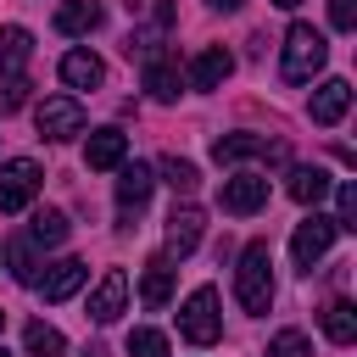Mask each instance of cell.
<instances>
[{
  "instance_id": "1",
  "label": "cell",
  "mask_w": 357,
  "mask_h": 357,
  "mask_svg": "<svg viewBox=\"0 0 357 357\" xmlns=\"http://www.w3.org/2000/svg\"><path fill=\"white\" fill-rule=\"evenodd\" d=\"M234 296H240L245 312H268V301H273V257H268V240H251V245L240 251Z\"/></svg>"
},
{
  "instance_id": "2",
  "label": "cell",
  "mask_w": 357,
  "mask_h": 357,
  "mask_svg": "<svg viewBox=\"0 0 357 357\" xmlns=\"http://www.w3.org/2000/svg\"><path fill=\"white\" fill-rule=\"evenodd\" d=\"M324 56H329L324 33H318L312 22H296V28L284 33V61H279L284 84H312V73L324 67Z\"/></svg>"
},
{
  "instance_id": "3",
  "label": "cell",
  "mask_w": 357,
  "mask_h": 357,
  "mask_svg": "<svg viewBox=\"0 0 357 357\" xmlns=\"http://www.w3.org/2000/svg\"><path fill=\"white\" fill-rule=\"evenodd\" d=\"M178 335H184L190 346H212V340L223 335V318H218V290H212V284L190 290V301L178 307Z\"/></svg>"
},
{
  "instance_id": "4",
  "label": "cell",
  "mask_w": 357,
  "mask_h": 357,
  "mask_svg": "<svg viewBox=\"0 0 357 357\" xmlns=\"http://www.w3.org/2000/svg\"><path fill=\"white\" fill-rule=\"evenodd\" d=\"M39 184H45L39 162H33V156H11V162L0 167V212H22V206L39 195Z\"/></svg>"
},
{
  "instance_id": "5",
  "label": "cell",
  "mask_w": 357,
  "mask_h": 357,
  "mask_svg": "<svg viewBox=\"0 0 357 357\" xmlns=\"http://www.w3.org/2000/svg\"><path fill=\"white\" fill-rule=\"evenodd\" d=\"M33 123H39L45 139H73V134H84V106L73 95H50V100H39Z\"/></svg>"
},
{
  "instance_id": "6",
  "label": "cell",
  "mask_w": 357,
  "mask_h": 357,
  "mask_svg": "<svg viewBox=\"0 0 357 357\" xmlns=\"http://www.w3.org/2000/svg\"><path fill=\"white\" fill-rule=\"evenodd\" d=\"M335 234H340V229H335V218H324V212L301 218V223H296V240H290V251H296V268H307V273H312V262H318V257L335 245Z\"/></svg>"
},
{
  "instance_id": "7",
  "label": "cell",
  "mask_w": 357,
  "mask_h": 357,
  "mask_svg": "<svg viewBox=\"0 0 357 357\" xmlns=\"http://www.w3.org/2000/svg\"><path fill=\"white\" fill-rule=\"evenodd\" d=\"M212 156L218 162H245V156L284 162V139H268V134H223V139H212Z\"/></svg>"
},
{
  "instance_id": "8",
  "label": "cell",
  "mask_w": 357,
  "mask_h": 357,
  "mask_svg": "<svg viewBox=\"0 0 357 357\" xmlns=\"http://www.w3.org/2000/svg\"><path fill=\"white\" fill-rule=\"evenodd\" d=\"M218 201H223V212H234V218H245V212H257V206H268V178H262V173H234V178H223V190H218Z\"/></svg>"
},
{
  "instance_id": "9",
  "label": "cell",
  "mask_w": 357,
  "mask_h": 357,
  "mask_svg": "<svg viewBox=\"0 0 357 357\" xmlns=\"http://www.w3.org/2000/svg\"><path fill=\"white\" fill-rule=\"evenodd\" d=\"M123 156H128V134H123V128H95L89 145H84V167H89V173L123 167Z\"/></svg>"
},
{
  "instance_id": "10",
  "label": "cell",
  "mask_w": 357,
  "mask_h": 357,
  "mask_svg": "<svg viewBox=\"0 0 357 357\" xmlns=\"http://www.w3.org/2000/svg\"><path fill=\"white\" fill-rule=\"evenodd\" d=\"M201 206H173V218H167V257H190L195 245H201Z\"/></svg>"
},
{
  "instance_id": "11",
  "label": "cell",
  "mask_w": 357,
  "mask_h": 357,
  "mask_svg": "<svg viewBox=\"0 0 357 357\" xmlns=\"http://www.w3.org/2000/svg\"><path fill=\"white\" fill-rule=\"evenodd\" d=\"M123 301H128V279H123V268H106V279H100L95 296H89V318H95V324H112V318L123 312Z\"/></svg>"
},
{
  "instance_id": "12",
  "label": "cell",
  "mask_w": 357,
  "mask_h": 357,
  "mask_svg": "<svg viewBox=\"0 0 357 357\" xmlns=\"http://www.w3.org/2000/svg\"><path fill=\"white\" fill-rule=\"evenodd\" d=\"M229 73H234V56H229L223 45H206V50L190 61V89H218Z\"/></svg>"
},
{
  "instance_id": "13",
  "label": "cell",
  "mask_w": 357,
  "mask_h": 357,
  "mask_svg": "<svg viewBox=\"0 0 357 357\" xmlns=\"http://www.w3.org/2000/svg\"><path fill=\"white\" fill-rule=\"evenodd\" d=\"M61 84H67V89H100V84H106L100 56H95V50H67V56H61Z\"/></svg>"
},
{
  "instance_id": "14",
  "label": "cell",
  "mask_w": 357,
  "mask_h": 357,
  "mask_svg": "<svg viewBox=\"0 0 357 357\" xmlns=\"http://www.w3.org/2000/svg\"><path fill=\"white\" fill-rule=\"evenodd\" d=\"M346 106H351V84H346V78H329V84H318V89H312V123H318V128L340 123V117H346Z\"/></svg>"
},
{
  "instance_id": "15",
  "label": "cell",
  "mask_w": 357,
  "mask_h": 357,
  "mask_svg": "<svg viewBox=\"0 0 357 357\" xmlns=\"http://www.w3.org/2000/svg\"><path fill=\"white\" fill-rule=\"evenodd\" d=\"M151 184H156V178H151L145 162H128V167L117 173V206H123V218H134V212L151 201Z\"/></svg>"
},
{
  "instance_id": "16",
  "label": "cell",
  "mask_w": 357,
  "mask_h": 357,
  "mask_svg": "<svg viewBox=\"0 0 357 357\" xmlns=\"http://www.w3.org/2000/svg\"><path fill=\"white\" fill-rule=\"evenodd\" d=\"M84 279H89V262H78V257H61V262H56V268H50V273L33 284V290H45V301H67V296H73Z\"/></svg>"
},
{
  "instance_id": "17",
  "label": "cell",
  "mask_w": 357,
  "mask_h": 357,
  "mask_svg": "<svg viewBox=\"0 0 357 357\" xmlns=\"http://www.w3.org/2000/svg\"><path fill=\"white\" fill-rule=\"evenodd\" d=\"M167 296H173V262L167 257H151L145 262V279H139V301L145 307H167Z\"/></svg>"
},
{
  "instance_id": "18",
  "label": "cell",
  "mask_w": 357,
  "mask_h": 357,
  "mask_svg": "<svg viewBox=\"0 0 357 357\" xmlns=\"http://www.w3.org/2000/svg\"><path fill=\"white\" fill-rule=\"evenodd\" d=\"M28 56H33V33H28V28H17V22H11V28H0V73H6V78H11V73H22V67H28Z\"/></svg>"
},
{
  "instance_id": "19",
  "label": "cell",
  "mask_w": 357,
  "mask_h": 357,
  "mask_svg": "<svg viewBox=\"0 0 357 357\" xmlns=\"http://www.w3.org/2000/svg\"><path fill=\"white\" fill-rule=\"evenodd\" d=\"M100 28V6L95 0H67L56 11V33H95Z\"/></svg>"
},
{
  "instance_id": "20",
  "label": "cell",
  "mask_w": 357,
  "mask_h": 357,
  "mask_svg": "<svg viewBox=\"0 0 357 357\" xmlns=\"http://www.w3.org/2000/svg\"><path fill=\"white\" fill-rule=\"evenodd\" d=\"M145 89L151 100H178V67L167 56H145Z\"/></svg>"
},
{
  "instance_id": "21",
  "label": "cell",
  "mask_w": 357,
  "mask_h": 357,
  "mask_svg": "<svg viewBox=\"0 0 357 357\" xmlns=\"http://www.w3.org/2000/svg\"><path fill=\"white\" fill-rule=\"evenodd\" d=\"M324 195H329V173H324V167H290V201L318 206Z\"/></svg>"
},
{
  "instance_id": "22",
  "label": "cell",
  "mask_w": 357,
  "mask_h": 357,
  "mask_svg": "<svg viewBox=\"0 0 357 357\" xmlns=\"http://www.w3.org/2000/svg\"><path fill=\"white\" fill-rule=\"evenodd\" d=\"M318 318H324V335H329L335 346H351V340H357V307H351V301H329Z\"/></svg>"
},
{
  "instance_id": "23",
  "label": "cell",
  "mask_w": 357,
  "mask_h": 357,
  "mask_svg": "<svg viewBox=\"0 0 357 357\" xmlns=\"http://www.w3.org/2000/svg\"><path fill=\"white\" fill-rule=\"evenodd\" d=\"M6 262H11V279H17V284H28V290L39 284V257H33V240H11V245H6Z\"/></svg>"
},
{
  "instance_id": "24",
  "label": "cell",
  "mask_w": 357,
  "mask_h": 357,
  "mask_svg": "<svg viewBox=\"0 0 357 357\" xmlns=\"http://www.w3.org/2000/svg\"><path fill=\"white\" fill-rule=\"evenodd\" d=\"M28 240H33V245H61V240H67V218L39 206V212H33V223H28Z\"/></svg>"
},
{
  "instance_id": "25",
  "label": "cell",
  "mask_w": 357,
  "mask_h": 357,
  "mask_svg": "<svg viewBox=\"0 0 357 357\" xmlns=\"http://www.w3.org/2000/svg\"><path fill=\"white\" fill-rule=\"evenodd\" d=\"M28 357H61L67 351V340H61V329H50V324H28Z\"/></svg>"
},
{
  "instance_id": "26",
  "label": "cell",
  "mask_w": 357,
  "mask_h": 357,
  "mask_svg": "<svg viewBox=\"0 0 357 357\" xmlns=\"http://www.w3.org/2000/svg\"><path fill=\"white\" fill-rule=\"evenodd\" d=\"M268 357H312V340H307L301 329H279V335L268 340Z\"/></svg>"
},
{
  "instance_id": "27",
  "label": "cell",
  "mask_w": 357,
  "mask_h": 357,
  "mask_svg": "<svg viewBox=\"0 0 357 357\" xmlns=\"http://www.w3.org/2000/svg\"><path fill=\"white\" fill-rule=\"evenodd\" d=\"M162 178H167L178 195H190V190L201 184V178H195V167H190V162H178V156H167V162H162Z\"/></svg>"
},
{
  "instance_id": "28",
  "label": "cell",
  "mask_w": 357,
  "mask_h": 357,
  "mask_svg": "<svg viewBox=\"0 0 357 357\" xmlns=\"http://www.w3.org/2000/svg\"><path fill=\"white\" fill-rule=\"evenodd\" d=\"M128 357H167V340L156 329H134L128 335Z\"/></svg>"
},
{
  "instance_id": "29",
  "label": "cell",
  "mask_w": 357,
  "mask_h": 357,
  "mask_svg": "<svg viewBox=\"0 0 357 357\" xmlns=\"http://www.w3.org/2000/svg\"><path fill=\"white\" fill-rule=\"evenodd\" d=\"M335 206H340L335 229H357V184H340V190H335Z\"/></svg>"
},
{
  "instance_id": "30",
  "label": "cell",
  "mask_w": 357,
  "mask_h": 357,
  "mask_svg": "<svg viewBox=\"0 0 357 357\" xmlns=\"http://www.w3.org/2000/svg\"><path fill=\"white\" fill-rule=\"evenodd\" d=\"M22 100H28V84H22V78H6V89H0V112H17Z\"/></svg>"
},
{
  "instance_id": "31",
  "label": "cell",
  "mask_w": 357,
  "mask_h": 357,
  "mask_svg": "<svg viewBox=\"0 0 357 357\" xmlns=\"http://www.w3.org/2000/svg\"><path fill=\"white\" fill-rule=\"evenodd\" d=\"M329 22H335V28L346 33V28L357 22V0H329Z\"/></svg>"
},
{
  "instance_id": "32",
  "label": "cell",
  "mask_w": 357,
  "mask_h": 357,
  "mask_svg": "<svg viewBox=\"0 0 357 357\" xmlns=\"http://www.w3.org/2000/svg\"><path fill=\"white\" fill-rule=\"evenodd\" d=\"M212 11H240V0H206Z\"/></svg>"
},
{
  "instance_id": "33",
  "label": "cell",
  "mask_w": 357,
  "mask_h": 357,
  "mask_svg": "<svg viewBox=\"0 0 357 357\" xmlns=\"http://www.w3.org/2000/svg\"><path fill=\"white\" fill-rule=\"evenodd\" d=\"M84 357H106V346H100V340H89V346H84Z\"/></svg>"
},
{
  "instance_id": "34",
  "label": "cell",
  "mask_w": 357,
  "mask_h": 357,
  "mask_svg": "<svg viewBox=\"0 0 357 357\" xmlns=\"http://www.w3.org/2000/svg\"><path fill=\"white\" fill-rule=\"evenodd\" d=\"M273 6H284V11H290V6H301V0H273Z\"/></svg>"
},
{
  "instance_id": "35",
  "label": "cell",
  "mask_w": 357,
  "mask_h": 357,
  "mask_svg": "<svg viewBox=\"0 0 357 357\" xmlns=\"http://www.w3.org/2000/svg\"><path fill=\"white\" fill-rule=\"evenodd\" d=\"M0 329H6V312H0Z\"/></svg>"
},
{
  "instance_id": "36",
  "label": "cell",
  "mask_w": 357,
  "mask_h": 357,
  "mask_svg": "<svg viewBox=\"0 0 357 357\" xmlns=\"http://www.w3.org/2000/svg\"><path fill=\"white\" fill-rule=\"evenodd\" d=\"M0 357H6V346H0Z\"/></svg>"
}]
</instances>
